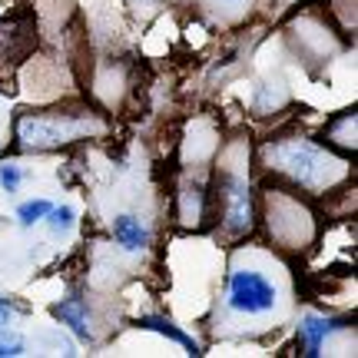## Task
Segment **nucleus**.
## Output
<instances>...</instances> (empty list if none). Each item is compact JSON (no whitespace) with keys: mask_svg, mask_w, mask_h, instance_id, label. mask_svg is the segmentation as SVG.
<instances>
[{"mask_svg":"<svg viewBox=\"0 0 358 358\" xmlns=\"http://www.w3.org/2000/svg\"><path fill=\"white\" fill-rule=\"evenodd\" d=\"M140 329H146V332L166 335L169 342H179L182 348H189V355H203V352H199V342H196L192 335H186L182 329H176V325H173V322H166V319H156V315H143V319H140Z\"/></svg>","mask_w":358,"mask_h":358,"instance_id":"6e6552de","label":"nucleus"},{"mask_svg":"<svg viewBox=\"0 0 358 358\" xmlns=\"http://www.w3.org/2000/svg\"><path fill=\"white\" fill-rule=\"evenodd\" d=\"M113 236H116V243L123 245L127 252H140V249H146V243H150L146 226H140V219H133V216L113 219Z\"/></svg>","mask_w":358,"mask_h":358,"instance_id":"0eeeda50","label":"nucleus"},{"mask_svg":"<svg viewBox=\"0 0 358 358\" xmlns=\"http://www.w3.org/2000/svg\"><path fill=\"white\" fill-rule=\"evenodd\" d=\"M325 140L335 143V146H342V150H355V113H338L325 127Z\"/></svg>","mask_w":358,"mask_h":358,"instance_id":"9d476101","label":"nucleus"},{"mask_svg":"<svg viewBox=\"0 0 358 358\" xmlns=\"http://www.w3.org/2000/svg\"><path fill=\"white\" fill-rule=\"evenodd\" d=\"M262 163L306 192H322L345 176V163L325 146L299 136H282L262 146Z\"/></svg>","mask_w":358,"mask_h":358,"instance_id":"f257e3e1","label":"nucleus"},{"mask_svg":"<svg viewBox=\"0 0 358 358\" xmlns=\"http://www.w3.org/2000/svg\"><path fill=\"white\" fill-rule=\"evenodd\" d=\"M53 315L64 322V325H70L80 338H87V342L93 338V332H90V322H87V308H83V302H80V299H66V302H60V306H53Z\"/></svg>","mask_w":358,"mask_h":358,"instance_id":"1a4fd4ad","label":"nucleus"},{"mask_svg":"<svg viewBox=\"0 0 358 358\" xmlns=\"http://www.w3.org/2000/svg\"><path fill=\"white\" fill-rule=\"evenodd\" d=\"M34 43H37V30L27 13L0 17V80H7L20 66V60L34 50Z\"/></svg>","mask_w":358,"mask_h":358,"instance_id":"39448f33","label":"nucleus"},{"mask_svg":"<svg viewBox=\"0 0 358 358\" xmlns=\"http://www.w3.org/2000/svg\"><path fill=\"white\" fill-rule=\"evenodd\" d=\"M229 308L243 315H262L275 308V285L259 272H236L229 279Z\"/></svg>","mask_w":358,"mask_h":358,"instance_id":"20e7f679","label":"nucleus"},{"mask_svg":"<svg viewBox=\"0 0 358 358\" xmlns=\"http://www.w3.org/2000/svg\"><path fill=\"white\" fill-rule=\"evenodd\" d=\"M24 352V342L20 338H7V335H0V358L3 355H20Z\"/></svg>","mask_w":358,"mask_h":358,"instance_id":"4468645a","label":"nucleus"},{"mask_svg":"<svg viewBox=\"0 0 358 358\" xmlns=\"http://www.w3.org/2000/svg\"><path fill=\"white\" fill-rule=\"evenodd\" d=\"M335 329H342V322H338V319L306 315V319H302V325H299V335H302V352H306L308 358L319 355V348L325 345V338H329Z\"/></svg>","mask_w":358,"mask_h":358,"instance_id":"423d86ee","label":"nucleus"},{"mask_svg":"<svg viewBox=\"0 0 358 358\" xmlns=\"http://www.w3.org/2000/svg\"><path fill=\"white\" fill-rule=\"evenodd\" d=\"M10 319H13V312L7 302H0V335H7V329H10Z\"/></svg>","mask_w":358,"mask_h":358,"instance_id":"2eb2a0df","label":"nucleus"},{"mask_svg":"<svg viewBox=\"0 0 358 358\" xmlns=\"http://www.w3.org/2000/svg\"><path fill=\"white\" fill-rule=\"evenodd\" d=\"M50 209H53V206L47 203V199H34V203H24L20 209H17V219H20V226H24V229H30V226H34V222H40V219L47 216Z\"/></svg>","mask_w":358,"mask_h":358,"instance_id":"9b49d317","label":"nucleus"},{"mask_svg":"<svg viewBox=\"0 0 358 358\" xmlns=\"http://www.w3.org/2000/svg\"><path fill=\"white\" fill-rule=\"evenodd\" d=\"M0 186L7 192H17V186H20V169L10 166V163H3V166H0Z\"/></svg>","mask_w":358,"mask_h":358,"instance_id":"ddd939ff","label":"nucleus"},{"mask_svg":"<svg viewBox=\"0 0 358 358\" xmlns=\"http://www.w3.org/2000/svg\"><path fill=\"white\" fill-rule=\"evenodd\" d=\"M219 219L232 236H243V232L252 229L256 213H252L249 182L236 173H222V179H219Z\"/></svg>","mask_w":358,"mask_h":358,"instance_id":"7ed1b4c3","label":"nucleus"},{"mask_svg":"<svg viewBox=\"0 0 358 358\" xmlns=\"http://www.w3.org/2000/svg\"><path fill=\"white\" fill-rule=\"evenodd\" d=\"M47 216H50V229L53 232H66L70 226H73V216H77V213H73L70 206H57V209H50Z\"/></svg>","mask_w":358,"mask_h":358,"instance_id":"f8f14e48","label":"nucleus"},{"mask_svg":"<svg viewBox=\"0 0 358 358\" xmlns=\"http://www.w3.org/2000/svg\"><path fill=\"white\" fill-rule=\"evenodd\" d=\"M96 133H103V120L90 110H47L17 120V140L27 150H60Z\"/></svg>","mask_w":358,"mask_h":358,"instance_id":"f03ea898","label":"nucleus"}]
</instances>
